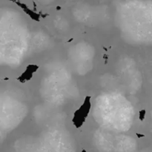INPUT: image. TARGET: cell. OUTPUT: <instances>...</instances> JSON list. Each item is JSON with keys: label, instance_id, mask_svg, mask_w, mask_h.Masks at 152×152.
<instances>
[{"label": "cell", "instance_id": "cell-3", "mask_svg": "<svg viewBox=\"0 0 152 152\" xmlns=\"http://www.w3.org/2000/svg\"><path fill=\"white\" fill-rule=\"evenodd\" d=\"M13 1H16V0H13Z\"/></svg>", "mask_w": 152, "mask_h": 152}, {"label": "cell", "instance_id": "cell-1", "mask_svg": "<svg viewBox=\"0 0 152 152\" xmlns=\"http://www.w3.org/2000/svg\"><path fill=\"white\" fill-rule=\"evenodd\" d=\"M91 110V101L90 97H88L85 100L84 103L80 106V108L77 110L74 113V118H73V123L77 128L81 127L86 119H87Z\"/></svg>", "mask_w": 152, "mask_h": 152}, {"label": "cell", "instance_id": "cell-2", "mask_svg": "<svg viewBox=\"0 0 152 152\" xmlns=\"http://www.w3.org/2000/svg\"><path fill=\"white\" fill-rule=\"evenodd\" d=\"M37 69H38V66L37 65L31 64V65L28 66L26 69H25V71L21 75L19 80H20L21 83H25L33 77V75L37 71Z\"/></svg>", "mask_w": 152, "mask_h": 152}]
</instances>
